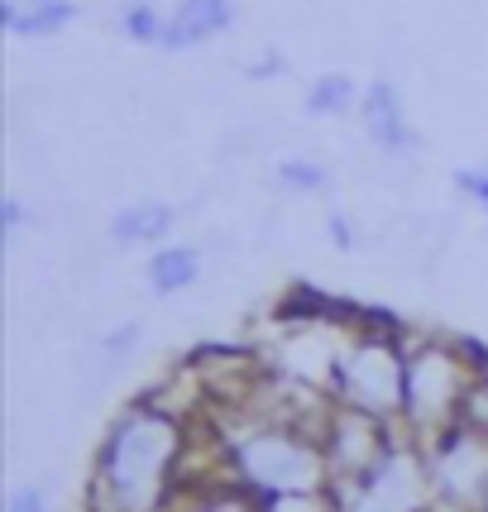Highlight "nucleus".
Instances as JSON below:
<instances>
[{"mask_svg": "<svg viewBox=\"0 0 488 512\" xmlns=\"http://www.w3.org/2000/svg\"><path fill=\"white\" fill-rule=\"evenodd\" d=\"M192 422L154 398L130 402L101 436L91 469V512H163L182 498V469L192 460Z\"/></svg>", "mask_w": 488, "mask_h": 512, "instance_id": "obj_1", "label": "nucleus"}, {"mask_svg": "<svg viewBox=\"0 0 488 512\" xmlns=\"http://www.w3.org/2000/svg\"><path fill=\"white\" fill-rule=\"evenodd\" d=\"M221 460L225 474L254 498L331 489V460H326L321 436L278 412H249V422L230 426Z\"/></svg>", "mask_w": 488, "mask_h": 512, "instance_id": "obj_2", "label": "nucleus"}, {"mask_svg": "<svg viewBox=\"0 0 488 512\" xmlns=\"http://www.w3.org/2000/svg\"><path fill=\"white\" fill-rule=\"evenodd\" d=\"M474 374L479 369L469 364L460 340H445V335L407 340V393H402L398 426L417 446H431L450 426H460V407Z\"/></svg>", "mask_w": 488, "mask_h": 512, "instance_id": "obj_3", "label": "nucleus"}, {"mask_svg": "<svg viewBox=\"0 0 488 512\" xmlns=\"http://www.w3.org/2000/svg\"><path fill=\"white\" fill-rule=\"evenodd\" d=\"M407 393V335L402 331H350L331 374V398L340 407L369 412L378 422H402Z\"/></svg>", "mask_w": 488, "mask_h": 512, "instance_id": "obj_4", "label": "nucleus"}, {"mask_svg": "<svg viewBox=\"0 0 488 512\" xmlns=\"http://www.w3.org/2000/svg\"><path fill=\"white\" fill-rule=\"evenodd\" d=\"M340 512H426L431 493V469H426V450L398 426L393 446L378 455L369 474H359L355 484L335 489Z\"/></svg>", "mask_w": 488, "mask_h": 512, "instance_id": "obj_5", "label": "nucleus"}, {"mask_svg": "<svg viewBox=\"0 0 488 512\" xmlns=\"http://www.w3.org/2000/svg\"><path fill=\"white\" fill-rule=\"evenodd\" d=\"M426 450V469H431V493L436 503L450 508H484L488 498V436L474 426H450L436 436Z\"/></svg>", "mask_w": 488, "mask_h": 512, "instance_id": "obj_6", "label": "nucleus"}, {"mask_svg": "<svg viewBox=\"0 0 488 512\" xmlns=\"http://www.w3.org/2000/svg\"><path fill=\"white\" fill-rule=\"evenodd\" d=\"M393 436H398V426L335 402L331 422L321 431V446H326V460H331V489H345L359 474H369L378 465V455L393 446Z\"/></svg>", "mask_w": 488, "mask_h": 512, "instance_id": "obj_7", "label": "nucleus"}, {"mask_svg": "<svg viewBox=\"0 0 488 512\" xmlns=\"http://www.w3.org/2000/svg\"><path fill=\"white\" fill-rule=\"evenodd\" d=\"M359 130H364V139H369L383 158H412L417 149H422V134L407 125L398 82H388V77L364 82V101H359Z\"/></svg>", "mask_w": 488, "mask_h": 512, "instance_id": "obj_8", "label": "nucleus"}, {"mask_svg": "<svg viewBox=\"0 0 488 512\" xmlns=\"http://www.w3.org/2000/svg\"><path fill=\"white\" fill-rule=\"evenodd\" d=\"M235 20H240L235 0H173L163 53H192V48L221 39L225 29H235Z\"/></svg>", "mask_w": 488, "mask_h": 512, "instance_id": "obj_9", "label": "nucleus"}, {"mask_svg": "<svg viewBox=\"0 0 488 512\" xmlns=\"http://www.w3.org/2000/svg\"><path fill=\"white\" fill-rule=\"evenodd\" d=\"M173 225H178V206H173V201L139 197V201H125L111 216L106 240H111L115 249H158V245H168Z\"/></svg>", "mask_w": 488, "mask_h": 512, "instance_id": "obj_10", "label": "nucleus"}, {"mask_svg": "<svg viewBox=\"0 0 488 512\" xmlns=\"http://www.w3.org/2000/svg\"><path fill=\"white\" fill-rule=\"evenodd\" d=\"M201 268H206L201 245H158L154 254L144 259V288H149V297L168 302V297H178V292L197 288Z\"/></svg>", "mask_w": 488, "mask_h": 512, "instance_id": "obj_11", "label": "nucleus"}, {"mask_svg": "<svg viewBox=\"0 0 488 512\" xmlns=\"http://www.w3.org/2000/svg\"><path fill=\"white\" fill-rule=\"evenodd\" d=\"M77 15H82L77 0H39V5L0 0V29L15 39H58L63 29L77 24Z\"/></svg>", "mask_w": 488, "mask_h": 512, "instance_id": "obj_12", "label": "nucleus"}, {"mask_svg": "<svg viewBox=\"0 0 488 512\" xmlns=\"http://www.w3.org/2000/svg\"><path fill=\"white\" fill-rule=\"evenodd\" d=\"M359 101H364V87L350 72H321L307 82L302 111L311 120H345V115H359Z\"/></svg>", "mask_w": 488, "mask_h": 512, "instance_id": "obj_13", "label": "nucleus"}, {"mask_svg": "<svg viewBox=\"0 0 488 512\" xmlns=\"http://www.w3.org/2000/svg\"><path fill=\"white\" fill-rule=\"evenodd\" d=\"M273 187L288 197H326L335 187V173L316 154H288L273 163Z\"/></svg>", "mask_w": 488, "mask_h": 512, "instance_id": "obj_14", "label": "nucleus"}, {"mask_svg": "<svg viewBox=\"0 0 488 512\" xmlns=\"http://www.w3.org/2000/svg\"><path fill=\"white\" fill-rule=\"evenodd\" d=\"M178 512H264V503L244 484L225 479V484H197L192 493H182Z\"/></svg>", "mask_w": 488, "mask_h": 512, "instance_id": "obj_15", "label": "nucleus"}, {"mask_svg": "<svg viewBox=\"0 0 488 512\" xmlns=\"http://www.w3.org/2000/svg\"><path fill=\"white\" fill-rule=\"evenodd\" d=\"M115 29H120V39H130V44L163 48V34H168V10H158L154 0H125V5L115 10Z\"/></svg>", "mask_w": 488, "mask_h": 512, "instance_id": "obj_16", "label": "nucleus"}, {"mask_svg": "<svg viewBox=\"0 0 488 512\" xmlns=\"http://www.w3.org/2000/svg\"><path fill=\"white\" fill-rule=\"evenodd\" d=\"M144 321L139 316H130V321H120V326H106L101 331V340H96V364L111 374V369H120V364H130L139 350H144Z\"/></svg>", "mask_w": 488, "mask_h": 512, "instance_id": "obj_17", "label": "nucleus"}, {"mask_svg": "<svg viewBox=\"0 0 488 512\" xmlns=\"http://www.w3.org/2000/svg\"><path fill=\"white\" fill-rule=\"evenodd\" d=\"M264 512H340V498L335 489H307V493H273V498H259Z\"/></svg>", "mask_w": 488, "mask_h": 512, "instance_id": "obj_18", "label": "nucleus"}, {"mask_svg": "<svg viewBox=\"0 0 488 512\" xmlns=\"http://www.w3.org/2000/svg\"><path fill=\"white\" fill-rule=\"evenodd\" d=\"M455 192L474 206V211H488V163H469V168H455L450 173Z\"/></svg>", "mask_w": 488, "mask_h": 512, "instance_id": "obj_19", "label": "nucleus"}, {"mask_svg": "<svg viewBox=\"0 0 488 512\" xmlns=\"http://www.w3.org/2000/svg\"><path fill=\"white\" fill-rule=\"evenodd\" d=\"M326 240H331L335 254H355L359 249V225L350 211H340V206H331L326 211Z\"/></svg>", "mask_w": 488, "mask_h": 512, "instance_id": "obj_20", "label": "nucleus"}, {"mask_svg": "<svg viewBox=\"0 0 488 512\" xmlns=\"http://www.w3.org/2000/svg\"><path fill=\"white\" fill-rule=\"evenodd\" d=\"M29 225H34L29 201H24L20 192H5V197H0V235H5V240H15V235H24Z\"/></svg>", "mask_w": 488, "mask_h": 512, "instance_id": "obj_21", "label": "nucleus"}, {"mask_svg": "<svg viewBox=\"0 0 488 512\" xmlns=\"http://www.w3.org/2000/svg\"><path fill=\"white\" fill-rule=\"evenodd\" d=\"M460 422L488 436V374H474V383H469V393H465V407H460Z\"/></svg>", "mask_w": 488, "mask_h": 512, "instance_id": "obj_22", "label": "nucleus"}, {"mask_svg": "<svg viewBox=\"0 0 488 512\" xmlns=\"http://www.w3.org/2000/svg\"><path fill=\"white\" fill-rule=\"evenodd\" d=\"M244 77L249 82H278V77H288V53L283 48H264L254 63H244Z\"/></svg>", "mask_w": 488, "mask_h": 512, "instance_id": "obj_23", "label": "nucleus"}, {"mask_svg": "<svg viewBox=\"0 0 488 512\" xmlns=\"http://www.w3.org/2000/svg\"><path fill=\"white\" fill-rule=\"evenodd\" d=\"M5 512H48V484H20L10 493Z\"/></svg>", "mask_w": 488, "mask_h": 512, "instance_id": "obj_24", "label": "nucleus"}, {"mask_svg": "<svg viewBox=\"0 0 488 512\" xmlns=\"http://www.w3.org/2000/svg\"><path fill=\"white\" fill-rule=\"evenodd\" d=\"M479 512H488V498H484V508H479Z\"/></svg>", "mask_w": 488, "mask_h": 512, "instance_id": "obj_25", "label": "nucleus"}, {"mask_svg": "<svg viewBox=\"0 0 488 512\" xmlns=\"http://www.w3.org/2000/svg\"><path fill=\"white\" fill-rule=\"evenodd\" d=\"M24 5H39V0H24Z\"/></svg>", "mask_w": 488, "mask_h": 512, "instance_id": "obj_26", "label": "nucleus"}]
</instances>
